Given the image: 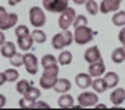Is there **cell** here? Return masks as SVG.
Here are the masks:
<instances>
[{"label": "cell", "mask_w": 125, "mask_h": 110, "mask_svg": "<svg viewBox=\"0 0 125 110\" xmlns=\"http://www.w3.org/2000/svg\"><path fill=\"white\" fill-rule=\"evenodd\" d=\"M98 101H99L98 95L93 93V92H83V93H79V96H78V102L83 107H96Z\"/></svg>", "instance_id": "cell-6"}, {"label": "cell", "mask_w": 125, "mask_h": 110, "mask_svg": "<svg viewBox=\"0 0 125 110\" xmlns=\"http://www.w3.org/2000/svg\"><path fill=\"white\" fill-rule=\"evenodd\" d=\"M121 3H122V0H102L101 5H99V9H101L102 14L116 12V11H119Z\"/></svg>", "instance_id": "cell-8"}, {"label": "cell", "mask_w": 125, "mask_h": 110, "mask_svg": "<svg viewBox=\"0 0 125 110\" xmlns=\"http://www.w3.org/2000/svg\"><path fill=\"white\" fill-rule=\"evenodd\" d=\"M58 107L60 109H72L73 107V98L67 93H62L58 99Z\"/></svg>", "instance_id": "cell-21"}, {"label": "cell", "mask_w": 125, "mask_h": 110, "mask_svg": "<svg viewBox=\"0 0 125 110\" xmlns=\"http://www.w3.org/2000/svg\"><path fill=\"white\" fill-rule=\"evenodd\" d=\"M6 106V98L3 95H0V107H5Z\"/></svg>", "instance_id": "cell-37"}, {"label": "cell", "mask_w": 125, "mask_h": 110, "mask_svg": "<svg viewBox=\"0 0 125 110\" xmlns=\"http://www.w3.org/2000/svg\"><path fill=\"white\" fill-rule=\"evenodd\" d=\"M89 73L93 77V78H98V77H102L105 73V64L102 60L99 61H95V63H92L89 66Z\"/></svg>", "instance_id": "cell-13"}, {"label": "cell", "mask_w": 125, "mask_h": 110, "mask_svg": "<svg viewBox=\"0 0 125 110\" xmlns=\"http://www.w3.org/2000/svg\"><path fill=\"white\" fill-rule=\"evenodd\" d=\"M96 109H105L104 104H96Z\"/></svg>", "instance_id": "cell-42"}, {"label": "cell", "mask_w": 125, "mask_h": 110, "mask_svg": "<svg viewBox=\"0 0 125 110\" xmlns=\"http://www.w3.org/2000/svg\"><path fill=\"white\" fill-rule=\"evenodd\" d=\"M31 87H32V84H31L28 79H18V81H17V86H15L17 92H18L20 95H23V96L29 92V89H31Z\"/></svg>", "instance_id": "cell-22"}, {"label": "cell", "mask_w": 125, "mask_h": 110, "mask_svg": "<svg viewBox=\"0 0 125 110\" xmlns=\"http://www.w3.org/2000/svg\"><path fill=\"white\" fill-rule=\"evenodd\" d=\"M41 2H43V6H46V5H49V3H51L52 0H41Z\"/></svg>", "instance_id": "cell-41"}, {"label": "cell", "mask_w": 125, "mask_h": 110, "mask_svg": "<svg viewBox=\"0 0 125 110\" xmlns=\"http://www.w3.org/2000/svg\"><path fill=\"white\" fill-rule=\"evenodd\" d=\"M70 89H72V84L67 78H58V81L53 87V90L57 92V93H66V92H69Z\"/></svg>", "instance_id": "cell-15"}, {"label": "cell", "mask_w": 125, "mask_h": 110, "mask_svg": "<svg viewBox=\"0 0 125 110\" xmlns=\"http://www.w3.org/2000/svg\"><path fill=\"white\" fill-rule=\"evenodd\" d=\"M35 109H49V104L46 101H35Z\"/></svg>", "instance_id": "cell-34"}, {"label": "cell", "mask_w": 125, "mask_h": 110, "mask_svg": "<svg viewBox=\"0 0 125 110\" xmlns=\"http://www.w3.org/2000/svg\"><path fill=\"white\" fill-rule=\"evenodd\" d=\"M29 22L34 28H43L46 24V15L44 11L38 6H32L29 9Z\"/></svg>", "instance_id": "cell-4"}, {"label": "cell", "mask_w": 125, "mask_h": 110, "mask_svg": "<svg viewBox=\"0 0 125 110\" xmlns=\"http://www.w3.org/2000/svg\"><path fill=\"white\" fill-rule=\"evenodd\" d=\"M17 43H18V47H20V51H24V52H28L31 47H32V43L34 38H32V35H26V37H20V38H17Z\"/></svg>", "instance_id": "cell-16"}, {"label": "cell", "mask_w": 125, "mask_h": 110, "mask_svg": "<svg viewBox=\"0 0 125 110\" xmlns=\"http://www.w3.org/2000/svg\"><path fill=\"white\" fill-rule=\"evenodd\" d=\"M26 35H31L28 26H24V24H18V26H15V37H17V38H20V37H26Z\"/></svg>", "instance_id": "cell-31"}, {"label": "cell", "mask_w": 125, "mask_h": 110, "mask_svg": "<svg viewBox=\"0 0 125 110\" xmlns=\"http://www.w3.org/2000/svg\"><path fill=\"white\" fill-rule=\"evenodd\" d=\"M58 81V77H55V75H49V73H44L43 72V75L40 78V87L41 89H53L55 87V84H57Z\"/></svg>", "instance_id": "cell-12"}, {"label": "cell", "mask_w": 125, "mask_h": 110, "mask_svg": "<svg viewBox=\"0 0 125 110\" xmlns=\"http://www.w3.org/2000/svg\"><path fill=\"white\" fill-rule=\"evenodd\" d=\"M85 2H87V0H73L75 5H85Z\"/></svg>", "instance_id": "cell-39"}, {"label": "cell", "mask_w": 125, "mask_h": 110, "mask_svg": "<svg viewBox=\"0 0 125 110\" xmlns=\"http://www.w3.org/2000/svg\"><path fill=\"white\" fill-rule=\"evenodd\" d=\"M72 41H75L73 34L70 32V31H67V29H61V32L53 35V38H52V47L62 51L64 47L70 46Z\"/></svg>", "instance_id": "cell-1"}, {"label": "cell", "mask_w": 125, "mask_h": 110, "mask_svg": "<svg viewBox=\"0 0 125 110\" xmlns=\"http://www.w3.org/2000/svg\"><path fill=\"white\" fill-rule=\"evenodd\" d=\"M3 73L6 75V79H8L9 83H14V81H18V78H20V75H18V70L17 69H6L3 70Z\"/></svg>", "instance_id": "cell-27"}, {"label": "cell", "mask_w": 125, "mask_h": 110, "mask_svg": "<svg viewBox=\"0 0 125 110\" xmlns=\"http://www.w3.org/2000/svg\"><path fill=\"white\" fill-rule=\"evenodd\" d=\"M93 77L90 75V73H78L76 77H75V81H76V86L79 89H89L90 86L93 84Z\"/></svg>", "instance_id": "cell-11"}, {"label": "cell", "mask_w": 125, "mask_h": 110, "mask_svg": "<svg viewBox=\"0 0 125 110\" xmlns=\"http://www.w3.org/2000/svg\"><path fill=\"white\" fill-rule=\"evenodd\" d=\"M104 78H105V83H107L108 89H115V87H117V84H119V75H117L116 72H107Z\"/></svg>", "instance_id": "cell-18"}, {"label": "cell", "mask_w": 125, "mask_h": 110, "mask_svg": "<svg viewBox=\"0 0 125 110\" xmlns=\"http://www.w3.org/2000/svg\"><path fill=\"white\" fill-rule=\"evenodd\" d=\"M110 101H111V104H115V107H119L121 104H124V101H125V89L115 87V90L111 92V95H110Z\"/></svg>", "instance_id": "cell-14"}, {"label": "cell", "mask_w": 125, "mask_h": 110, "mask_svg": "<svg viewBox=\"0 0 125 110\" xmlns=\"http://www.w3.org/2000/svg\"><path fill=\"white\" fill-rule=\"evenodd\" d=\"M18 107L20 109H35V101L29 99L28 96H23V98H20V101H18Z\"/></svg>", "instance_id": "cell-29"}, {"label": "cell", "mask_w": 125, "mask_h": 110, "mask_svg": "<svg viewBox=\"0 0 125 110\" xmlns=\"http://www.w3.org/2000/svg\"><path fill=\"white\" fill-rule=\"evenodd\" d=\"M0 43H2V44H3V43H6V40H5V34H3V32L0 34Z\"/></svg>", "instance_id": "cell-40"}, {"label": "cell", "mask_w": 125, "mask_h": 110, "mask_svg": "<svg viewBox=\"0 0 125 110\" xmlns=\"http://www.w3.org/2000/svg\"><path fill=\"white\" fill-rule=\"evenodd\" d=\"M87 24H89V18L83 14H79V15H76V18H75V22H73V28L76 29L79 26H87Z\"/></svg>", "instance_id": "cell-30"}, {"label": "cell", "mask_w": 125, "mask_h": 110, "mask_svg": "<svg viewBox=\"0 0 125 110\" xmlns=\"http://www.w3.org/2000/svg\"><path fill=\"white\" fill-rule=\"evenodd\" d=\"M40 95H41V92H40V89H37V87H31L29 89V92L24 96H28L29 99H32V101H38V98H40Z\"/></svg>", "instance_id": "cell-32"}, {"label": "cell", "mask_w": 125, "mask_h": 110, "mask_svg": "<svg viewBox=\"0 0 125 110\" xmlns=\"http://www.w3.org/2000/svg\"><path fill=\"white\" fill-rule=\"evenodd\" d=\"M111 22H113V24L115 26H117V28H124L125 26V11H116L115 12V15L111 17Z\"/></svg>", "instance_id": "cell-23"}, {"label": "cell", "mask_w": 125, "mask_h": 110, "mask_svg": "<svg viewBox=\"0 0 125 110\" xmlns=\"http://www.w3.org/2000/svg\"><path fill=\"white\" fill-rule=\"evenodd\" d=\"M111 61L116 64H121L125 61V49L124 46L122 47H116L113 52H111Z\"/></svg>", "instance_id": "cell-19"}, {"label": "cell", "mask_w": 125, "mask_h": 110, "mask_svg": "<svg viewBox=\"0 0 125 110\" xmlns=\"http://www.w3.org/2000/svg\"><path fill=\"white\" fill-rule=\"evenodd\" d=\"M23 0H8V5L9 6H15V5H18V3H21Z\"/></svg>", "instance_id": "cell-36"}, {"label": "cell", "mask_w": 125, "mask_h": 110, "mask_svg": "<svg viewBox=\"0 0 125 110\" xmlns=\"http://www.w3.org/2000/svg\"><path fill=\"white\" fill-rule=\"evenodd\" d=\"M41 66L43 67H49V66H53V64H58V60L53 57V55L51 54H44L43 55V58H41Z\"/></svg>", "instance_id": "cell-26"}, {"label": "cell", "mask_w": 125, "mask_h": 110, "mask_svg": "<svg viewBox=\"0 0 125 110\" xmlns=\"http://www.w3.org/2000/svg\"><path fill=\"white\" fill-rule=\"evenodd\" d=\"M92 87H93L95 92H98V93H102V92H105V90L108 89V86H107V83H105V78L98 77L96 79H93Z\"/></svg>", "instance_id": "cell-20"}, {"label": "cell", "mask_w": 125, "mask_h": 110, "mask_svg": "<svg viewBox=\"0 0 125 110\" xmlns=\"http://www.w3.org/2000/svg\"><path fill=\"white\" fill-rule=\"evenodd\" d=\"M6 81H8V79H6V75L2 72V75H0V84H5Z\"/></svg>", "instance_id": "cell-38"}, {"label": "cell", "mask_w": 125, "mask_h": 110, "mask_svg": "<svg viewBox=\"0 0 125 110\" xmlns=\"http://www.w3.org/2000/svg\"><path fill=\"white\" fill-rule=\"evenodd\" d=\"M75 18H76V11H75L73 8H67L66 11H62L60 14V18H58L60 29H69L70 24H73Z\"/></svg>", "instance_id": "cell-5"}, {"label": "cell", "mask_w": 125, "mask_h": 110, "mask_svg": "<svg viewBox=\"0 0 125 110\" xmlns=\"http://www.w3.org/2000/svg\"><path fill=\"white\" fill-rule=\"evenodd\" d=\"M84 60H85L89 64L95 63V61L102 60V58H101V51H99V47H98V46H92V47H89V49L84 52Z\"/></svg>", "instance_id": "cell-10"}, {"label": "cell", "mask_w": 125, "mask_h": 110, "mask_svg": "<svg viewBox=\"0 0 125 110\" xmlns=\"http://www.w3.org/2000/svg\"><path fill=\"white\" fill-rule=\"evenodd\" d=\"M23 60H24V67H26L28 73L35 75L38 72V60H37V57L34 54H24Z\"/></svg>", "instance_id": "cell-7"}, {"label": "cell", "mask_w": 125, "mask_h": 110, "mask_svg": "<svg viewBox=\"0 0 125 110\" xmlns=\"http://www.w3.org/2000/svg\"><path fill=\"white\" fill-rule=\"evenodd\" d=\"M85 9H87V12H89L90 15H96L98 12H101L99 5L95 2V0H87L85 2Z\"/></svg>", "instance_id": "cell-25"}, {"label": "cell", "mask_w": 125, "mask_h": 110, "mask_svg": "<svg viewBox=\"0 0 125 110\" xmlns=\"http://www.w3.org/2000/svg\"><path fill=\"white\" fill-rule=\"evenodd\" d=\"M96 35L95 31H92L89 26H79L75 29L73 37H75V43L76 44H87L93 40V37Z\"/></svg>", "instance_id": "cell-2"}, {"label": "cell", "mask_w": 125, "mask_h": 110, "mask_svg": "<svg viewBox=\"0 0 125 110\" xmlns=\"http://www.w3.org/2000/svg\"><path fill=\"white\" fill-rule=\"evenodd\" d=\"M18 22V15L15 12L8 14L3 6H0V29L2 31H8L9 28H14Z\"/></svg>", "instance_id": "cell-3"}, {"label": "cell", "mask_w": 125, "mask_h": 110, "mask_svg": "<svg viewBox=\"0 0 125 110\" xmlns=\"http://www.w3.org/2000/svg\"><path fill=\"white\" fill-rule=\"evenodd\" d=\"M124 49H125V46H124Z\"/></svg>", "instance_id": "cell-43"}, {"label": "cell", "mask_w": 125, "mask_h": 110, "mask_svg": "<svg viewBox=\"0 0 125 110\" xmlns=\"http://www.w3.org/2000/svg\"><path fill=\"white\" fill-rule=\"evenodd\" d=\"M31 35H32V38H34L35 43H44V41H46V34L43 32L40 28H37L35 31H32V32H31Z\"/></svg>", "instance_id": "cell-28"}, {"label": "cell", "mask_w": 125, "mask_h": 110, "mask_svg": "<svg viewBox=\"0 0 125 110\" xmlns=\"http://www.w3.org/2000/svg\"><path fill=\"white\" fill-rule=\"evenodd\" d=\"M72 60H73V57H72V52H70V51H64V49H62L61 54L58 55V63H60L61 66H67V64H70V63H72Z\"/></svg>", "instance_id": "cell-24"}, {"label": "cell", "mask_w": 125, "mask_h": 110, "mask_svg": "<svg viewBox=\"0 0 125 110\" xmlns=\"http://www.w3.org/2000/svg\"><path fill=\"white\" fill-rule=\"evenodd\" d=\"M2 55L5 58H11V57H14V55L17 54V51H15V44L14 43H11V41H6V43H3L2 44Z\"/></svg>", "instance_id": "cell-17"}, {"label": "cell", "mask_w": 125, "mask_h": 110, "mask_svg": "<svg viewBox=\"0 0 125 110\" xmlns=\"http://www.w3.org/2000/svg\"><path fill=\"white\" fill-rule=\"evenodd\" d=\"M9 61H11V64L14 66V67H20L21 64H24V60H23V55L21 54H15L14 57L9 58Z\"/></svg>", "instance_id": "cell-33"}, {"label": "cell", "mask_w": 125, "mask_h": 110, "mask_svg": "<svg viewBox=\"0 0 125 110\" xmlns=\"http://www.w3.org/2000/svg\"><path fill=\"white\" fill-rule=\"evenodd\" d=\"M44 8L49 11V12H61L66 11L69 8V0H52L49 5H46Z\"/></svg>", "instance_id": "cell-9"}, {"label": "cell", "mask_w": 125, "mask_h": 110, "mask_svg": "<svg viewBox=\"0 0 125 110\" xmlns=\"http://www.w3.org/2000/svg\"><path fill=\"white\" fill-rule=\"evenodd\" d=\"M117 38H119V41L122 43V46H125V26L119 31V35H117Z\"/></svg>", "instance_id": "cell-35"}]
</instances>
